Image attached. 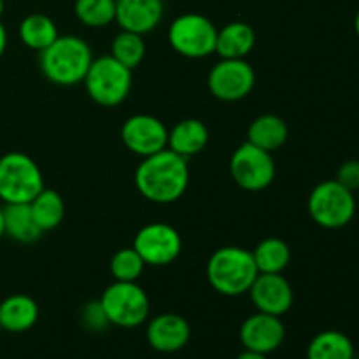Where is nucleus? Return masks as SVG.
I'll use <instances>...</instances> for the list:
<instances>
[{"label": "nucleus", "mask_w": 359, "mask_h": 359, "mask_svg": "<svg viewBox=\"0 0 359 359\" xmlns=\"http://www.w3.org/2000/svg\"><path fill=\"white\" fill-rule=\"evenodd\" d=\"M286 337L280 318L265 312L249 316L241 326V342L245 351L270 354L279 349Z\"/></svg>", "instance_id": "4468645a"}, {"label": "nucleus", "mask_w": 359, "mask_h": 359, "mask_svg": "<svg viewBox=\"0 0 359 359\" xmlns=\"http://www.w3.org/2000/svg\"><path fill=\"white\" fill-rule=\"evenodd\" d=\"M6 235V228H4V212H2V207H0V238Z\"/></svg>", "instance_id": "473e14b6"}, {"label": "nucleus", "mask_w": 359, "mask_h": 359, "mask_svg": "<svg viewBox=\"0 0 359 359\" xmlns=\"http://www.w3.org/2000/svg\"><path fill=\"white\" fill-rule=\"evenodd\" d=\"M144 266L146 263L133 248L119 249L109 263L114 280H121V283H137V279L142 276Z\"/></svg>", "instance_id": "cd10ccee"}, {"label": "nucleus", "mask_w": 359, "mask_h": 359, "mask_svg": "<svg viewBox=\"0 0 359 359\" xmlns=\"http://www.w3.org/2000/svg\"><path fill=\"white\" fill-rule=\"evenodd\" d=\"M111 56L130 70L137 69L146 56V42L142 35L121 30V34L116 35L112 41Z\"/></svg>", "instance_id": "a878e982"}, {"label": "nucleus", "mask_w": 359, "mask_h": 359, "mask_svg": "<svg viewBox=\"0 0 359 359\" xmlns=\"http://www.w3.org/2000/svg\"><path fill=\"white\" fill-rule=\"evenodd\" d=\"M207 142H209V130H207L205 123L200 119H182L174 128L168 130L167 147L186 160L202 153Z\"/></svg>", "instance_id": "f3484780"}, {"label": "nucleus", "mask_w": 359, "mask_h": 359, "mask_svg": "<svg viewBox=\"0 0 359 359\" xmlns=\"http://www.w3.org/2000/svg\"><path fill=\"white\" fill-rule=\"evenodd\" d=\"M354 32H356V35L359 37V9H358L356 16H354Z\"/></svg>", "instance_id": "72a5a7b5"}, {"label": "nucleus", "mask_w": 359, "mask_h": 359, "mask_svg": "<svg viewBox=\"0 0 359 359\" xmlns=\"http://www.w3.org/2000/svg\"><path fill=\"white\" fill-rule=\"evenodd\" d=\"M251 252L259 273H283L291 262L290 245L277 237L265 238Z\"/></svg>", "instance_id": "393cba45"}, {"label": "nucleus", "mask_w": 359, "mask_h": 359, "mask_svg": "<svg viewBox=\"0 0 359 359\" xmlns=\"http://www.w3.org/2000/svg\"><path fill=\"white\" fill-rule=\"evenodd\" d=\"M147 342L158 353H177L184 349L191 337L189 323L179 314H160L147 325Z\"/></svg>", "instance_id": "dca6fc26"}, {"label": "nucleus", "mask_w": 359, "mask_h": 359, "mask_svg": "<svg viewBox=\"0 0 359 359\" xmlns=\"http://www.w3.org/2000/svg\"><path fill=\"white\" fill-rule=\"evenodd\" d=\"M258 273L252 252L237 245L217 249L207 263V279L210 286L224 297L249 293Z\"/></svg>", "instance_id": "7ed1b4c3"}, {"label": "nucleus", "mask_w": 359, "mask_h": 359, "mask_svg": "<svg viewBox=\"0 0 359 359\" xmlns=\"http://www.w3.org/2000/svg\"><path fill=\"white\" fill-rule=\"evenodd\" d=\"M132 72L111 55L93 58L83 79L88 97L102 107H116L130 95Z\"/></svg>", "instance_id": "20e7f679"}, {"label": "nucleus", "mask_w": 359, "mask_h": 359, "mask_svg": "<svg viewBox=\"0 0 359 359\" xmlns=\"http://www.w3.org/2000/svg\"><path fill=\"white\" fill-rule=\"evenodd\" d=\"M77 20L90 28H104L116 20V0H76Z\"/></svg>", "instance_id": "bb28decb"}, {"label": "nucleus", "mask_w": 359, "mask_h": 359, "mask_svg": "<svg viewBox=\"0 0 359 359\" xmlns=\"http://www.w3.org/2000/svg\"><path fill=\"white\" fill-rule=\"evenodd\" d=\"M44 188L41 168L28 154L11 151L0 158V200L4 203H30Z\"/></svg>", "instance_id": "39448f33"}, {"label": "nucleus", "mask_w": 359, "mask_h": 359, "mask_svg": "<svg viewBox=\"0 0 359 359\" xmlns=\"http://www.w3.org/2000/svg\"><path fill=\"white\" fill-rule=\"evenodd\" d=\"M0 335H2V328H0Z\"/></svg>", "instance_id": "c9c22d12"}, {"label": "nucleus", "mask_w": 359, "mask_h": 359, "mask_svg": "<svg viewBox=\"0 0 359 359\" xmlns=\"http://www.w3.org/2000/svg\"><path fill=\"white\" fill-rule=\"evenodd\" d=\"M132 248L139 252L146 265L167 266L181 255L182 238L170 224L149 223L137 231Z\"/></svg>", "instance_id": "9d476101"}, {"label": "nucleus", "mask_w": 359, "mask_h": 359, "mask_svg": "<svg viewBox=\"0 0 359 359\" xmlns=\"http://www.w3.org/2000/svg\"><path fill=\"white\" fill-rule=\"evenodd\" d=\"M249 294L256 311L277 318L284 316L293 307V287L283 273H258Z\"/></svg>", "instance_id": "ddd939ff"}, {"label": "nucleus", "mask_w": 359, "mask_h": 359, "mask_svg": "<svg viewBox=\"0 0 359 359\" xmlns=\"http://www.w3.org/2000/svg\"><path fill=\"white\" fill-rule=\"evenodd\" d=\"M98 302L109 323L119 328H135L149 318V297L137 283L114 280L105 287Z\"/></svg>", "instance_id": "0eeeda50"}, {"label": "nucleus", "mask_w": 359, "mask_h": 359, "mask_svg": "<svg viewBox=\"0 0 359 359\" xmlns=\"http://www.w3.org/2000/svg\"><path fill=\"white\" fill-rule=\"evenodd\" d=\"M121 140L126 149L137 156H151L167 149L168 128L151 114L130 116L121 128Z\"/></svg>", "instance_id": "f8f14e48"}, {"label": "nucleus", "mask_w": 359, "mask_h": 359, "mask_svg": "<svg viewBox=\"0 0 359 359\" xmlns=\"http://www.w3.org/2000/svg\"><path fill=\"white\" fill-rule=\"evenodd\" d=\"M287 137L290 128L286 121L276 114L258 116L248 130V142L269 153L280 149L286 144Z\"/></svg>", "instance_id": "412c9836"}, {"label": "nucleus", "mask_w": 359, "mask_h": 359, "mask_svg": "<svg viewBox=\"0 0 359 359\" xmlns=\"http://www.w3.org/2000/svg\"><path fill=\"white\" fill-rule=\"evenodd\" d=\"M83 323L86 325V328H90L91 332H102L107 325H111L105 316L104 309H102L100 302H91L84 307L83 311Z\"/></svg>", "instance_id": "c756f323"}, {"label": "nucleus", "mask_w": 359, "mask_h": 359, "mask_svg": "<svg viewBox=\"0 0 359 359\" xmlns=\"http://www.w3.org/2000/svg\"><path fill=\"white\" fill-rule=\"evenodd\" d=\"M4 9H6V2H4V0H0V16L4 14Z\"/></svg>", "instance_id": "f704fd0d"}, {"label": "nucleus", "mask_w": 359, "mask_h": 359, "mask_svg": "<svg viewBox=\"0 0 359 359\" xmlns=\"http://www.w3.org/2000/svg\"><path fill=\"white\" fill-rule=\"evenodd\" d=\"M189 184L188 160L174 151H160L142 160L135 172L140 195L153 203H172L181 198Z\"/></svg>", "instance_id": "f257e3e1"}, {"label": "nucleus", "mask_w": 359, "mask_h": 359, "mask_svg": "<svg viewBox=\"0 0 359 359\" xmlns=\"http://www.w3.org/2000/svg\"><path fill=\"white\" fill-rule=\"evenodd\" d=\"M163 14V0H116L114 21L121 30L146 35L158 28Z\"/></svg>", "instance_id": "2eb2a0df"}, {"label": "nucleus", "mask_w": 359, "mask_h": 359, "mask_svg": "<svg viewBox=\"0 0 359 359\" xmlns=\"http://www.w3.org/2000/svg\"><path fill=\"white\" fill-rule=\"evenodd\" d=\"M93 62V53L77 35H58L55 42L39 53V65L48 81L58 86H74L83 83Z\"/></svg>", "instance_id": "f03ea898"}, {"label": "nucleus", "mask_w": 359, "mask_h": 359, "mask_svg": "<svg viewBox=\"0 0 359 359\" xmlns=\"http://www.w3.org/2000/svg\"><path fill=\"white\" fill-rule=\"evenodd\" d=\"M230 174L245 191H263L276 179V161L272 153L244 142L231 154Z\"/></svg>", "instance_id": "1a4fd4ad"}, {"label": "nucleus", "mask_w": 359, "mask_h": 359, "mask_svg": "<svg viewBox=\"0 0 359 359\" xmlns=\"http://www.w3.org/2000/svg\"><path fill=\"white\" fill-rule=\"evenodd\" d=\"M256 44V34L251 25L244 21H231L217 30L216 53L221 58L245 60Z\"/></svg>", "instance_id": "6ab92c4d"}, {"label": "nucleus", "mask_w": 359, "mask_h": 359, "mask_svg": "<svg viewBox=\"0 0 359 359\" xmlns=\"http://www.w3.org/2000/svg\"><path fill=\"white\" fill-rule=\"evenodd\" d=\"M354 356L353 340L337 330L318 333L307 347V359H354Z\"/></svg>", "instance_id": "4be33fe9"}, {"label": "nucleus", "mask_w": 359, "mask_h": 359, "mask_svg": "<svg viewBox=\"0 0 359 359\" xmlns=\"http://www.w3.org/2000/svg\"><path fill=\"white\" fill-rule=\"evenodd\" d=\"M335 181L340 182L344 188L349 191H358L359 189V160H347L339 167L335 175Z\"/></svg>", "instance_id": "c85d7f7f"}, {"label": "nucleus", "mask_w": 359, "mask_h": 359, "mask_svg": "<svg viewBox=\"0 0 359 359\" xmlns=\"http://www.w3.org/2000/svg\"><path fill=\"white\" fill-rule=\"evenodd\" d=\"M6 48H7V32H6V27L2 25V21H0V56L6 53Z\"/></svg>", "instance_id": "7c9ffc66"}, {"label": "nucleus", "mask_w": 359, "mask_h": 359, "mask_svg": "<svg viewBox=\"0 0 359 359\" xmlns=\"http://www.w3.org/2000/svg\"><path fill=\"white\" fill-rule=\"evenodd\" d=\"M309 214L316 224L326 230L347 226L356 216L354 193L335 179L319 182L309 196Z\"/></svg>", "instance_id": "423d86ee"}, {"label": "nucleus", "mask_w": 359, "mask_h": 359, "mask_svg": "<svg viewBox=\"0 0 359 359\" xmlns=\"http://www.w3.org/2000/svg\"><path fill=\"white\" fill-rule=\"evenodd\" d=\"M32 214H34L35 223L39 224L42 231L55 230L65 219V202L62 195L55 189L44 188L34 200L30 202Z\"/></svg>", "instance_id": "b1692460"}, {"label": "nucleus", "mask_w": 359, "mask_h": 359, "mask_svg": "<svg viewBox=\"0 0 359 359\" xmlns=\"http://www.w3.org/2000/svg\"><path fill=\"white\" fill-rule=\"evenodd\" d=\"M58 28L55 21L41 13L30 14L20 23V39L27 48L34 51H44L58 39Z\"/></svg>", "instance_id": "5701e85b"}, {"label": "nucleus", "mask_w": 359, "mask_h": 359, "mask_svg": "<svg viewBox=\"0 0 359 359\" xmlns=\"http://www.w3.org/2000/svg\"><path fill=\"white\" fill-rule=\"evenodd\" d=\"M39 319V305L27 294H13L0 302V328L2 332H28Z\"/></svg>", "instance_id": "a211bd4d"}, {"label": "nucleus", "mask_w": 359, "mask_h": 359, "mask_svg": "<svg viewBox=\"0 0 359 359\" xmlns=\"http://www.w3.org/2000/svg\"><path fill=\"white\" fill-rule=\"evenodd\" d=\"M6 235L21 244H32L39 241L44 231L35 223L30 203H6L2 207Z\"/></svg>", "instance_id": "aec40b11"}, {"label": "nucleus", "mask_w": 359, "mask_h": 359, "mask_svg": "<svg viewBox=\"0 0 359 359\" xmlns=\"http://www.w3.org/2000/svg\"><path fill=\"white\" fill-rule=\"evenodd\" d=\"M216 39L217 28L209 18L198 13L181 14L168 28V42L174 51L191 60L216 53Z\"/></svg>", "instance_id": "6e6552de"}, {"label": "nucleus", "mask_w": 359, "mask_h": 359, "mask_svg": "<svg viewBox=\"0 0 359 359\" xmlns=\"http://www.w3.org/2000/svg\"><path fill=\"white\" fill-rule=\"evenodd\" d=\"M237 359H269L266 354H259V353H252V351H244Z\"/></svg>", "instance_id": "2f4dec72"}, {"label": "nucleus", "mask_w": 359, "mask_h": 359, "mask_svg": "<svg viewBox=\"0 0 359 359\" xmlns=\"http://www.w3.org/2000/svg\"><path fill=\"white\" fill-rule=\"evenodd\" d=\"M256 83V74L245 60L221 58L210 69L207 84L217 100L238 102L248 97Z\"/></svg>", "instance_id": "9b49d317"}]
</instances>
